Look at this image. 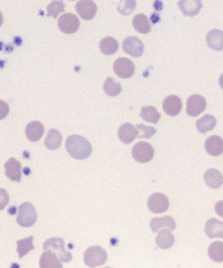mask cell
I'll return each instance as SVG.
<instances>
[{
  "label": "cell",
  "instance_id": "obj_28",
  "mask_svg": "<svg viewBox=\"0 0 223 268\" xmlns=\"http://www.w3.org/2000/svg\"><path fill=\"white\" fill-rule=\"evenodd\" d=\"M141 111L140 116L147 123L156 124L161 118V113L154 107H143Z\"/></svg>",
  "mask_w": 223,
  "mask_h": 268
},
{
  "label": "cell",
  "instance_id": "obj_21",
  "mask_svg": "<svg viewBox=\"0 0 223 268\" xmlns=\"http://www.w3.org/2000/svg\"><path fill=\"white\" fill-rule=\"evenodd\" d=\"M155 242L158 247L162 249L167 250L172 247L175 242V238L168 229H162L156 235Z\"/></svg>",
  "mask_w": 223,
  "mask_h": 268
},
{
  "label": "cell",
  "instance_id": "obj_18",
  "mask_svg": "<svg viewBox=\"0 0 223 268\" xmlns=\"http://www.w3.org/2000/svg\"><path fill=\"white\" fill-rule=\"evenodd\" d=\"M137 130L135 127L130 123H125L118 130V136L121 141L124 144H129L136 139L138 136Z\"/></svg>",
  "mask_w": 223,
  "mask_h": 268
},
{
  "label": "cell",
  "instance_id": "obj_9",
  "mask_svg": "<svg viewBox=\"0 0 223 268\" xmlns=\"http://www.w3.org/2000/svg\"><path fill=\"white\" fill-rule=\"evenodd\" d=\"M113 68L115 74L122 79L131 78L135 72V64L128 58L120 57L117 59Z\"/></svg>",
  "mask_w": 223,
  "mask_h": 268
},
{
  "label": "cell",
  "instance_id": "obj_1",
  "mask_svg": "<svg viewBox=\"0 0 223 268\" xmlns=\"http://www.w3.org/2000/svg\"><path fill=\"white\" fill-rule=\"evenodd\" d=\"M66 147L70 155L75 159L83 160L90 156L92 153L91 145L82 136L72 135L69 137Z\"/></svg>",
  "mask_w": 223,
  "mask_h": 268
},
{
  "label": "cell",
  "instance_id": "obj_3",
  "mask_svg": "<svg viewBox=\"0 0 223 268\" xmlns=\"http://www.w3.org/2000/svg\"><path fill=\"white\" fill-rule=\"evenodd\" d=\"M108 258L106 251L100 246L89 247L84 254V262L91 267L104 265Z\"/></svg>",
  "mask_w": 223,
  "mask_h": 268
},
{
  "label": "cell",
  "instance_id": "obj_20",
  "mask_svg": "<svg viewBox=\"0 0 223 268\" xmlns=\"http://www.w3.org/2000/svg\"><path fill=\"white\" fill-rule=\"evenodd\" d=\"M204 178L206 184L212 189H219L222 185V174L216 169L207 170L204 173Z\"/></svg>",
  "mask_w": 223,
  "mask_h": 268
},
{
  "label": "cell",
  "instance_id": "obj_19",
  "mask_svg": "<svg viewBox=\"0 0 223 268\" xmlns=\"http://www.w3.org/2000/svg\"><path fill=\"white\" fill-rule=\"evenodd\" d=\"M206 42L211 49L220 51L223 49V32L219 29H212L206 35Z\"/></svg>",
  "mask_w": 223,
  "mask_h": 268
},
{
  "label": "cell",
  "instance_id": "obj_31",
  "mask_svg": "<svg viewBox=\"0 0 223 268\" xmlns=\"http://www.w3.org/2000/svg\"><path fill=\"white\" fill-rule=\"evenodd\" d=\"M34 238V236H30L20 240V241L17 242V250L20 259L29 253L31 250L35 249V246L33 244Z\"/></svg>",
  "mask_w": 223,
  "mask_h": 268
},
{
  "label": "cell",
  "instance_id": "obj_24",
  "mask_svg": "<svg viewBox=\"0 0 223 268\" xmlns=\"http://www.w3.org/2000/svg\"><path fill=\"white\" fill-rule=\"evenodd\" d=\"M133 25L134 28L141 34H147L151 30L149 19L144 14H137L133 18Z\"/></svg>",
  "mask_w": 223,
  "mask_h": 268
},
{
  "label": "cell",
  "instance_id": "obj_23",
  "mask_svg": "<svg viewBox=\"0 0 223 268\" xmlns=\"http://www.w3.org/2000/svg\"><path fill=\"white\" fill-rule=\"evenodd\" d=\"M39 265L40 267L43 268L63 267L58 258L49 250H46L42 254L40 259Z\"/></svg>",
  "mask_w": 223,
  "mask_h": 268
},
{
  "label": "cell",
  "instance_id": "obj_27",
  "mask_svg": "<svg viewBox=\"0 0 223 268\" xmlns=\"http://www.w3.org/2000/svg\"><path fill=\"white\" fill-rule=\"evenodd\" d=\"M119 44L117 40L112 37H107L101 40L100 48L105 55H112L119 49Z\"/></svg>",
  "mask_w": 223,
  "mask_h": 268
},
{
  "label": "cell",
  "instance_id": "obj_30",
  "mask_svg": "<svg viewBox=\"0 0 223 268\" xmlns=\"http://www.w3.org/2000/svg\"><path fill=\"white\" fill-rule=\"evenodd\" d=\"M210 258L217 262L223 261V243L215 242L211 244L208 248Z\"/></svg>",
  "mask_w": 223,
  "mask_h": 268
},
{
  "label": "cell",
  "instance_id": "obj_5",
  "mask_svg": "<svg viewBox=\"0 0 223 268\" xmlns=\"http://www.w3.org/2000/svg\"><path fill=\"white\" fill-rule=\"evenodd\" d=\"M132 156L137 162L143 164L147 163L154 156V149L147 142L140 141L134 146Z\"/></svg>",
  "mask_w": 223,
  "mask_h": 268
},
{
  "label": "cell",
  "instance_id": "obj_33",
  "mask_svg": "<svg viewBox=\"0 0 223 268\" xmlns=\"http://www.w3.org/2000/svg\"><path fill=\"white\" fill-rule=\"evenodd\" d=\"M138 131V139H150L156 133V130L153 127H146L144 124H137L136 126Z\"/></svg>",
  "mask_w": 223,
  "mask_h": 268
},
{
  "label": "cell",
  "instance_id": "obj_22",
  "mask_svg": "<svg viewBox=\"0 0 223 268\" xmlns=\"http://www.w3.org/2000/svg\"><path fill=\"white\" fill-rule=\"evenodd\" d=\"M44 128L39 121L31 122L26 128V135L28 139L36 142L40 140L43 135Z\"/></svg>",
  "mask_w": 223,
  "mask_h": 268
},
{
  "label": "cell",
  "instance_id": "obj_39",
  "mask_svg": "<svg viewBox=\"0 0 223 268\" xmlns=\"http://www.w3.org/2000/svg\"><path fill=\"white\" fill-rule=\"evenodd\" d=\"M3 22V15L1 12H0V26L2 25Z\"/></svg>",
  "mask_w": 223,
  "mask_h": 268
},
{
  "label": "cell",
  "instance_id": "obj_38",
  "mask_svg": "<svg viewBox=\"0 0 223 268\" xmlns=\"http://www.w3.org/2000/svg\"><path fill=\"white\" fill-rule=\"evenodd\" d=\"M14 41L17 46L21 45L22 43V39L20 37H18V36H16V37L14 39Z\"/></svg>",
  "mask_w": 223,
  "mask_h": 268
},
{
  "label": "cell",
  "instance_id": "obj_2",
  "mask_svg": "<svg viewBox=\"0 0 223 268\" xmlns=\"http://www.w3.org/2000/svg\"><path fill=\"white\" fill-rule=\"evenodd\" d=\"M44 250L51 251L60 261L67 263L72 261V254L65 250V243L61 238L52 237L47 240L44 243Z\"/></svg>",
  "mask_w": 223,
  "mask_h": 268
},
{
  "label": "cell",
  "instance_id": "obj_32",
  "mask_svg": "<svg viewBox=\"0 0 223 268\" xmlns=\"http://www.w3.org/2000/svg\"><path fill=\"white\" fill-rule=\"evenodd\" d=\"M47 9V17L56 19L60 13L65 11V4L62 1H53L48 6Z\"/></svg>",
  "mask_w": 223,
  "mask_h": 268
},
{
  "label": "cell",
  "instance_id": "obj_36",
  "mask_svg": "<svg viewBox=\"0 0 223 268\" xmlns=\"http://www.w3.org/2000/svg\"><path fill=\"white\" fill-rule=\"evenodd\" d=\"M10 107L5 101L0 100V120L5 119L9 114Z\"/></svg>",
  "mask_w": 223,
  "mask_h": 268
},
{
  "label": "cell",
  "instance_id": "obj_6",
  "mask_svg": "<svg viewBox=\"0 0 223 268\" xmlns=\"http://www.w3.org/2000/svg\"><path fill=\"white\" fill-rule=\"evenodd\" d=\"M148 209L154 214H162L169 209L170 202L165 194L156 193L151 195L148 200Z\"/></svg>",
  "mask_w": 223,
  "mask_h": 268
},
{
  "label": "cell",
  "instance_id": "obj_29",
  "mask_svg": "<svg viewBox=\"0 0 223 268\" xmlns=\"http://www.w3.org/2000/svg\"><path fill=\"white\" fill-rule=\"evenodd\" d=\"M104 90L106 94L109 96L115 97L120 94L122 92V88L118 81L109 77L105 81Z\"/></svg>",
  "mask_w": 223,
  "mask_h": 268
},
{
  "label": "cell",
  "instance_id": "obj_13",
  "mask_svg": "<svg viewBox=\"0 0 223 268\" xmlns=\"http://www.w3.org/2000/svg\"><path fill=\"white\" fill-rule=\"evenodd\" d=\"M182 103L179 97L170 95L166 97L163 101V109L166 114L174 116L179 114L181 111Z\"/></svg>",
  "mask_w": 223,
  "mask_h": 268
},
{
  "label": "cell",
  "instance_id": "obj_34",
  "mask_svg": "<svg viewBox=\"0 0 223 268\" xmlns=\"http://www.w3.org/2000/svg\"><path fill=\"white\" fill-rule=\"evenodd\" d=\"M136 3V1H120L117 6V11L123 15H129L135 11Z\"/></svg>",
  "mask_w": 223,
  "mask_h": 268
},
{
  "label": "cell",
  "instance_id": "obj_8",
  "mask_svg": "<svg viewBox=\"0 0 223 268\" xmlns=\"http://www.w3.org/2000/svg\"><path fill=\"white\" fill-rule=\"evenodd\" d=\"M122 47L125 53L135 58L140 57L144 51L143 43L136 36H129L125 38L123 40Z\"/></svg>",
  "mask_w": 223,
  "mask_h": 268
},
{
  "label": "cell",
  "instance_id": "obj_35",
  "mask_svg": "<svg viewBox=\"0 0 223 268\" xmlns=\"http://www.w3.org/2000/svg\"><path fill=\"white\" fill-rule=\"evenodd\" d=\"M10 197L9 193L4 189H0V211L3 210L9 204Z\"/></svg>",
  "mask_w": 223,
  "mask_h": 268
},
{
  "label": "cell",
  "instance_id": "obj_37",
  "mask_svg": "<svg viewBox=\"0 0 223 268\" xmlns=\"http://www.w3.org/2000/svg\"><path fill=\"white\" fill-rule=\"evenodd\" d=\"M151 20L153 24H155L160 21V15L156 13H153L151 17Z\"/></svg>",
  "mask_w": 223,
  "mask_h": 268
},
{
  "label": "cell",
  "instance_id": "obj_17",
  "mask_svg": "<svg viewBox=\"0 0 223 268\" xmlns=\"http://www.w3.org/2000/svg\"><path fill=\"white\" fill-rule=\"evenodd\" d=\"M205 231L210 239H222L223 223L216 219L211 218L206 223Z\"/></svg>",
  "mask_w": 223,
  "mask_h": 268
},
{
  "label": "cell",
  "instance_id": "obj_12",
  "mask_svg": "<svg viewBox=\"0 0 223 268\" xmlns=\"http://www.w3.org/2000/svg\"><path fill=\"white\" fill-rule=\"evenodd\" d=\"M150 227L154 233L159 232L160 230L165 229L173 231L176 228V223L174 219L170 216L156 217L151 219Z\"/></svg>",
  "mask_w": 223,
  "mask_h": 268
},
{
  "label": "cell",
  "instance_id": "obj_15",
  "mask_svg": "<svg viewBox=\"0 0 223 268\" xmlns=\"http://www.w3.org/2000/svg\"><path fill=\"white\" fill-rule=\"evenodd\" d=\"M177 5L184 15L190 17L200 13L202 8V2L200 0H182Z\"/></svg>",
  "mask_w": 223,
  "mask_h": 268
},
{
  "label": "cell",
  "instance_id": "obj_4",
  "mask_svg": "<svg viewBox=\"0 0 223 268\" xmlns=\"http://www.w3.org/2000/svg\"><path fill=\"white\" fill-rule=\"evenodd\" d=\"M38 214L34 206L26 202L20 205L17 219L18 224L24 227L33 226L37 221Z\"/></svg>",
  "mask_w": 223,
  "mask_h": 268
},
{
  "label": "cell",
  "instance_id": "obj_16",
  "mask_svg": "<svg viewBox=\"0 0 223 268\" xmlns=\"http://www.w3.org/2000/svg\"><path fill=\"white\" fill-rule=\"evenodd\" d=\"M206 151L212 156H218L223 152V140L218 136H210L206 140L205 144Z\"/></svg>",
  "mask_w": 223,
  "mask_h": 268
},
{
  "label": "cell",
  "instance_id": "obj_11",
  "mask_svg": "<svg viewBox=\"0 0 223 268\" xmlns=\"http://www.w3.org/2000/svg\"><path fill=\"white\" fill-rule=\"evenodd\" d=\"M77 13L84 20H91L95 17L97 6L91 0H81L76 5Z\"/></svg>",
  "mask_w": 223,
  "mask_h": 268
},
{
  "label": "cell",
  "instance_id": "obj_7",
  "mask_svg": "<svg viewBox=\"0 0 223 268\" xmlns=\"http://www.w3.org/2000/svg\"><path fill=\"white\" fill-rule=\"evenodd\" d=\"M59 29L63 33L72 34L75 33L80 27V21L76 15L72 13H66L60 16L58 19Z\"/></svg>",
  "mask_w": 223,
  "mask_h": 268
},
{
  "label": "cell",
  "instance_id": "obj_10",
  "mask_svg": "<svg viewBox=\"0 0 223 268\" xmlns=\"http://www.w3.org/2000/svg\"><path fill=\"white\" fill-rule=\"evenodd\" d=\"M206 105V101L204 97L194 95L189 97L186 102V113L190 116H197L205 110Z\"/></svg>",
  "mask_w": 223,
  "mask_h": 268
},
{
  "label": "cell",
  "instance_id": "obj_25",
  "mask_svg": "<svg viewBox=\"0 0 223 268\" xmlns=\"http://www.w3.org/2000/svg\"><path fill=\"white\" fill-rule=\"evenodd\" d=\"M216 123V117L212 115L206 114L197 121V128L199 132L204 134L212 131Z\"/></svg>",
  "mask_w": 223,
  "mask_h": 268
},
{
  "label": "cell",
  "instance_id": "obj_26",
  "mask_svg": "<svg viewBox=\"0 0 223 268\" xmlns=\"http://www.w3.org/2000/svg\"><path fill=\"white\" fill-rule=\"evenodd\" d=\"M62 136L61 134L56 129H51L48 132L44 144L49 150H54L58 148L61 145Z\"/></svg>",
  "mask_w": 223,
  "mask_h": 268
},
{
  "label": "cell",
  "instance_id": "obj_14",
  "mask_svg": "<svg viewBox=\"0 0 223 268\" xmlns=\"http://www.w3.org/2000/svg\"><path fill=\"white\" fill-rule=\"evenodd\" d=\"M6 176L12 181L20 182L21 181L22 166L20 162L11 158L5 164Z\"/></svg>",
  "mask_w": 223,
  "mask_h": 268
}]
</instances>
